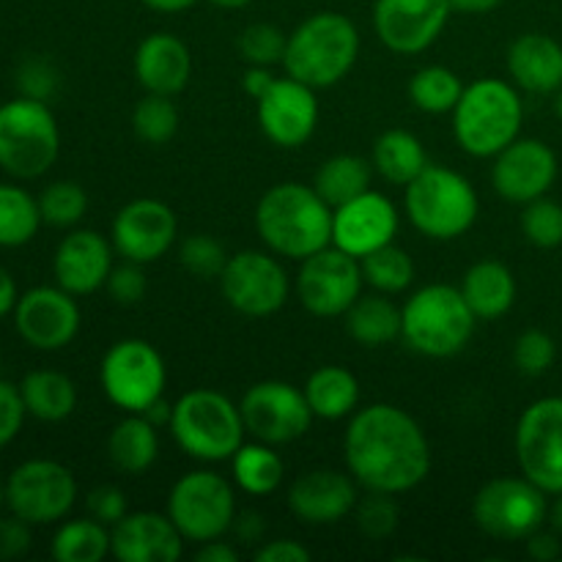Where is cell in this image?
Instances as JSON below:
<instances>
[{"mask_svg": "<svg viewBox=\"0 0 562 562\" xmlns=\"http://www.w3.org/2000/svg\"><path fill=\"white\" fill-rule=\"evenodd\" d=\"M547 514V492L530 477H494L472 499L475 525L497 541H527Z\"/></svg>", "mask_w": 562, "mask_h": 562, "instance_id": "cell-11", "label": "cell"}, {"mask_svg": "<svg viewBox=\"0 0 562 562\" xmlns=\"http://www.w3.org/2000/svg\"><path fill=\"white\" fill-rule=\"evenodd\" d=\"M404 212L423 236L450 241L475 225L481 201L470 179L445 165H428L404 187Z\"/></svg>", "mask_w": 562, "mask_h": 562, "instance_id": "cell-7", "label": "cell"}, {"mask_svg": "<svg viewBox=\"0 0 562 562\" xmlns=\"http://www.w3.org/2000/svg\"><path fill=\"white\" fill-rule=\"evenodd\" d=\"M521 231H525L527 241H532L536 247H543V250L560 247L562 206L558 201H549L547 195L525 203V212H521Z\"/></svg>", "mask_w": 562, "mask_h": 562, "instance_id": "cell-42", "label": "cell"}, {"mask_svg": "<svg viewBox=\"0 0 562 562\" xmlns=\"http://www.w3.org/2000/svg\"><path fill=\"white\" fill-rule=\"evenodd\" d=\"M525 108L510 82L483 77L464 86L453 110V132L459 146L472 157H497L519 137Z\"/></svg>", "mask_w": 562, "mask_h": 562, "instance_id": "cell-5", "label": "cell"}, {"mask_svg": "<svg viewBox=\"0 0 562 562\" xmlns=\"http://www.w3.org/2000/svg\"><path fill=\"white\" fill-rule=\"evenodd\" d=\"M110 549H113L110 527L93 516L64 521L49 543V552L58 562H102Z\"/></svg>", "mask_w": 562, "mask_h": 562, "instance_id": "cell-35", "label": "cell"}, {"mask_svg": "<svg viewBox=\"0 0 562 562\" xmlns=\"http://www.w3.org/2000/svg\"><path fill=\"white\" fill-rule=\"evenodd\" d=\"M22 77L36 80V82H25V97H33V99H47V93L53 91L55 86V75L44 64H27L25 69H22Z\"/></svg>", "mask_w": 562, "mask_h": 562, "instance_id": "cell-52", "label": "cell"}, {"mask_svg": "<svg viewBox=\"0 0 562 562\" xmlns=\"http://www.w3.org/2000/svg\"><path fill=\"white\" fill-rule=\"evenodd\" d=\"M461 294L477 318L492 322L514 307L516 278L503 261H477L467 269Z\"/></svg>", "mask_w": 562, "mask_h": 562, "instance_id": "cell-28", "label": "cell"}, {"mask_svg": "<svg viewBox=\"0 0 562 562\" xmlns=\"http://www.w3.org/2000/svg\"><path fill=\"white\" fill-rule=\"evenodd\" d=\"M558 179V154L536 137H516L497 154L492 184L510 203H530L552 190Z\"/></svg>", "mask_w": 562, "mask_h": 562, "instance_id": "cell-21", "label": "cell"}, {"mask_svg": "<svg viewBox=\"0 0 562 562\" xmlns=\"http://www.w3.org/2000/svg\"><path fill=\"white\" fill-rule=\"evenodd\" d=\"M247 434L258 442L289 445L311 431L313 409L305 390L280 379L252 384L239 404Z\"/></svg>", "mask_w": 562, "mask_h": 562, "instance_id": "cell-14", "label": "cell"}, {"mask_svg": "<svg viewBox=\"0 0 562 562\" xmlns=\"http://www.w3.org/2000/svg\"><path fill=\"white\" fill-rule=\"evenodd\" d=\"M16 300H20V294H16L14 278H11L9 269L0 267V318H5L9 313H14Z\"/></svg>", "mask_w": 562, "mask_h": 562, "instance_id": "cell-56", "label": "cell"}, {"mask_svg": "<svg viewBox=\"0 0 562 562\" xmlns=\"http://www.w3.org/2000/svg\"><path fill=\"white\" fill-rule=\"evenodd\" d=\"M88 195L77 181H53L38 195V212L47 225L55 228H71L86 217Z\"/></svg>", "mask_w": 562, "mask_h": 562, "instance_id": "cell-41", "label": "cell"}, {"mask_svg": "<svg viewBox=\"0 0 562 562\" xmlns=\"http://www.w3.org/2000/svg\"><path fill=\"white\" fill-rule=\"evenodd\" d=\"M20 395L27 415L42 423H60L77 409V387L60 371H31L20 382Z\"/></svg>", "mask_w": 562, "mask_h": 562, "instance_id": "cell-33", "label": "cell"}, {"mask_svg": "<svg viewBox=\"0 0 562 562\" xmlns=\"http://www.w3.org/2000/svg\"><path fill=\"white\" fill-rule=\"evenodd\" d=\"M5 505V483H0V508Z\"/></svg>", "mask_w": 562, "mask_h": 562, "instance_id": "cell-63", "label": "cell"}, {"mask_svg": "<svg viewBox=\"0 0 562 562\" xmlns=\"http://www.w3.org/2000/svg\"><path fill=\"white\" fill-rule=\"evenodd\" d=\"M450 14V0H376L373 27L387 49L417 55L442 36Z\"/></svg>", "mask_w": 562, "mask_h": 562, "instance_id": "cell-19", "label": "cell"}, {"mask_svg": "<svg viewBox=\"0 0 562 562\" xmlns=\"http://www.w3.org/2000/svg\"><path fill=\"white\" fill-rule=\"evenodd\" d=\"M220 291L241 316H274L289 300V274L283 263L269 252L241 250L225 263L220 274Z\"/></svg>", "mask_w": 562, "mask_h": 562, "instance_id": "cell-16", "label": "cell"}, {"mask_svg": "<svg viewBox=\"0 0 562 562\" xmlns=\"http://www.w3.org/2000/svg\"><path fill=\"white\" fill-rule=\"evenodd\" d=\"M351 477L368 492L406 494L431 472V445L420 423L393 404H371L351 415L344 437Z\"/></svg>", "mask_w": 562, "mask_h": 562, "instance_id": "cell-1", "label": "cell"}, {"mask_svg": "<svg viewBox=\"0 0 562 562\" xmlns=\"http://www.w3.org/2000/svg\"><path fill=\"white\" fill-rule=\"evenodd\" d=\"M514 448L521 475L547 494L562 492V398H541L521 412Z\"/></svg>", "mask_w": 562, "mask_h": 562, "instance_id": "cell-15", "label": "cell"}, {"mask_svg": "<svg viewBox=\"0 0 562 562\" xmlns=\"http://www.w3.org/2000/svg\"><path fill=\"white\" fill-rule=\"evenodd\" d=\"M132 130L148 146H165L179 132V110L173 97L162 93H146L132 110Z\"/></svg>", "mask_w": 562, "mask_h": 562, "instance_id": "cell-40", "label": "cell"}, {"mask_svg": "<svg viewBox=\"0 0 562 562\" xmlns=\"http://www.w3.org/2000/svg\"><path fill=\"white\" fill-rule=\"evenodd\" d=\"M77 481L69 467L53 459H31L5 481V505L27 525H55L75 508Z\"/></svg>", "mask_w": 562, "mask_h": 562, "instance_id": "cell-12", "label": "cell"}, {"mask_svg": "<svg viewBox=\"0 0 562 562\" xmlns=\"http://www.w3.org/2000/svg\"><path fill=\"white\" fill-rule=\"evenodd\" d=\"M527 552H530L532 560L538 562H552L560 558V541L558 536H552V532H532L530 538H527Z\"/></svg>", "mask_w": 562, "mask_h": 562, "instance_id": "cell-53", "label": "cell"}, {"mask_svg": "<svg viewBox=\"0 0 562 562\" xmlns=\"http://www.w3.org/2000/svg\"><path fill=\"white\" fill-rule=\"evenodd\" d=\"M179 236V220L168 203L157 198H137L121 206L113 220V250L124 261L154 263L168 256Z\"/></svg>", "mask_w": 562, "mask_h": 562, "instance_id": "cell-18", "label": "cell"}, {"mask_svg": "<svg viewBox=\"0 0 562 562\" xmlns=\"http://www.w3.org/2000/svg\"><path fill=\"white\" fill-rule=\"evenodd\" d=\"M234 467V483L250 497H269L283 486L285 464L278 453L274 445L267 442H250L241 445L231 459Z\"/></svg>", "mask_w": 562, "mask_h": 562, "instance_id": "cell-34", "label": "cell"}, {"mask_svg": "<svg viewBox=\"0 0 562 562\" xmlns=\"http://www.w3.org/2000/svg\"><path fill=\"white\" fill-rule=\"evenodd\" d=\"M99 382L110 404L126 415H143L154 401L162 398L168 368L148 340L124 338L102 357Z\"/></svg>", "mask_w": 562, "mask_h": 562, "instance_id": "cell-10", "label": "cell"}, {"mask_svg": "<svg viewBox=\"0 0 562 562\" xmlns=\"http://www.w3.org/2000/svg\"><path fill=\"white\" fill-rule=\"evenodd\" d=\"M373 162L357 157V154H338V157L327 159L322 168L316 170V187L318 195L329 203L333 209L344 206L351 198L362 195V192L371 190V168Z\"/></svg>", "mask_w": 562, "mask_h": 562, "instance_id": "cell-36", "label": "cell"}, {"mask_svg": "<svg viewBox=\"0 0 562 562\" xmlns=\"http://www.w3.org/2000/svg\"><path fill=\"white\" fill-rule=\"evenodd\" d=\"M236 530H239V538L241 541H247V543H256L258 538H261V532H263V521H261V516H256V514H245V516H236Z\"/></svg>", "mask_w": 562, "mask_h": 562, "instance_id": "cell-57", "label": "cell"}, {"mask_svg": "<svg viewBox=\"0 0 562 562\" xmlns=\"http://www.w3.org/2000/svg\"><path fill=\"white\" fill-rule=\"evenodd\" d=\"M552 525H554V530L562 536V492L558 494V503H554V508H552Z\"/></svg>", "mask_w": 562, "mask_h": 562, "instance_id": "cell-62", "label": "cell"}, {"mask_svg": "<svg viewBox=\"0 0 562 562\" xmlns=\"http://www.w3.org/2000/svg\"><path fill=\"white\" fill-rule=\"evenodd\" d=\"M373 170L390 184L406 187L428 168V154L420 137L406 130H387L373 143Z\"/></svg>", "mask_w": 562, "mask_h": 562, "instance_id": "cell-32", "label": "cell"}, {"mask_svg": "<svg viewBox=\"0 0 562 562\" xmlns=\"http://www.w3.org/2000/svg\"><path fill=\"white\" fill-rule=\"evenodd\" d=\"M165 514L184 541L206 543L223 538L236 521L234 486L212 470L187 472L170 488Z\"/></svg>", "mask_w": 562, "mask_h": 562, "instance_id": "cell-9", "label": "cell"}, {"mask_svg": "<svg viewBox=\"0 0 562 562\" xmlns=\"http://www.w3.org/2000/svg\"><path fill=\"white\" fill-rule=\"evenodd\" d=\"M209 3H214L217 9H245L252 0H209Z\"/></svg>", "mask_w": 562, "mask_h": 562, "instance_id": "cell-61", "label": "cell"}, {"mask_svg": "<svg viewBox=\"0 0 562 562\" xmlns=\"http://www.w3.org/2000/svg\"><path fill=\"white\" fill-rule=\"evenodd\" d=\"M108 291L115 300V305L121 307L137 305L148 291V280H146V272H143V263L124 261L121 267H113V272H110L108 278Z\"/></svg>", "mask_w": 562, "mask_h": 562, "instance_id": "cell-47", "label": "cell"}, {"mask_svg": "<svg viewBox=\"0 0 562 562\" xmlns=\"http://www.w3.org/2000/svg\"><path fill=\"white\" fill-rule=\"evenodd\" d=\"M170 434L190 459L220 464L245 445V420L228 395L217 390H190L173 404Z\"/></svg>", "mask_w": 562, "mask_h": 562, "instance_id": "cell-6", "label": "cell"}, {"mask_svg": "<svg viewBox=\"0 0 562 562\" xmlns=\"http://www.w3.org/2000/svg\"><path fill=\"white\" fill-rule=\"evenodd\" d=\"M140 3L154 11H162V14H179V11L192 9L198 0H140Z\"/></svg>", "mask_w": 562, "mask_h": 562, "instance_id": "cell-59", "label": "cell"}, {"mask_svg": "<svg viewBox=\"0 0 562 562\" xmlns=\"http://www.w3.org/2000/svg\"><path fill=\"white\" fill-rule=\"evenodd\" d=\"M311 549L305 543L294 541V538H280V541H269L258 547V562H311Z\"/></svg>", "mask_w": 562, "mask_h": 562, "instance_id": "cell-51", "label": "cell"}, {"mask_svg": "<svg viewBox=\"0 0 562 562\" xmlns=\"http://www.w3.org/2000/svg\"><path fill=\"white\" fill-rule=\"evenodd\" d=\"M108 456L115 470L143 475L159 456L157 426L146 415H126L108 437Z\"/></svg>", "mask_w": 562, "mask_h": 562, "instance_id": "cell-29", "label": "cell"}, {"mask_svg": "<svg viewBox=\"0 0 562 562\" xmlns=\"http://www.w3.org/2000/svg\"><path fill=\"white\" fill-rule=\"evenodd\" d=\"M558 115H560V121H562V91H560V97H558Z\"/></svg>", "mask_w": 562, "mask_h": 562, "instance_id": "cell-64", "label": "cell"}, {"mask_svg": "<svg viewBox=\"0 0 562 562\" xmlns=\"http://www.w3.org/2000/svg\"><path fill=\"white\" fill-rule=\"evenodd\" d=\"M409 99L417 110L431 115L453 113L459 104L461 93H464V82L448 66H426V69L415 71L409 80Z\"/></svg>", "mask_w": 562, "mask_h": 562, "instance_id": "cell-38", "label": "cell"}, {"mask_svg": "<svg viewBox=\"0 0 562 562\" xmlns=\"http://www.w3.org/2000/svg\"><path fill=\"white\" fill-rule=\"evenodd\" d=\"M289 508L302 525H338L357 508V481L338 470L305 472L291 483Z\"/></svg>", "mask_w": 562, "mask_h": 562, "instance_id": "cell-23", "label": "cell"}, {"mask_svg": "<svg viewBox=\"0 0 562 562\" xmlns=\"http://www.w3.org/2000/svg\"><path fill=\"white\" fill-rule=\"evenodd\" d=\"M362 278L379 294H401L415 283V261L409 252L398 245H384L371 256L360 258Z\"/></svg>", "mask_w": 562, "mask_h": 562, "instance_id": "cell-39", "label": "cell"}, {"mask_svg": "<svg viewBox=\"0 0 562 562\" xmlns=\"http://www.w3.org/2000/svg\"><path fill=\"white\" fill-rule=\"evenodd\" d=\"M285 42H289V36L278 25H272V22H252V25L241 31L239 53L250 66H274L283 64Z\"/></svg>", "mask_w": 562, "mask_h": 562, "instance_id": "cell-43", "label": "cell"}, {"mask_svg": "<svg viewBox=\"0 0 562 562\" xmlns=\"http://www.w3.org/2000/svg\"><path fill=\"white\" fill-rule=\"evenodd\" d=\"M38 198L16 184H0V247H22L42 225Z\"/></svg>", "mask_w": 562, "mask_h": 562, "instance_id": "cell-37", "label": "cell"}, {"mask_svg": "<svg viewBox=\"0 0 562 562\" xmlns=\"http://www.w3.org/2000/svg\"><path fill=\"white\" fill-rule=\"evenodd\" d=\"M305 398L318 420H344L360 404V382L340 366H322L307 376Z\"/></svg>", "mask_w": 562, "mask_h": 562, "instance_id": "cell-30", "label": "cell"}, {"mask_svg": "<svg viewBox=\"0 0 562 562\" xmlns=\"http://www.w3.org/2000/svg\"><path fill=\"white\" fill-rule=\"evenodd\" d=\"M14 327L31 349H66L80 333V307L75 294L55 285H36L16 300Z\"/></svg>", "mask_w": 562, "mask_h": 562, "instance_id": "cell-17", "label": "cell"}, {"mask_svg": "<svg viewBox=\"0 0 562 562\" xmlns=\"http://www.w3.org/2000/svg\"><path fill=\"white\" fill-rule=\"evenodd\" d=\"M195 560L198 562H236V549L231 547V543L214 538V541L201 543V549L195 552Z\"/></svg>", "mask_w": 562, "mask_h": 562, "instance_id": "cell-55", "label": "cell"}, {"mask_svg": "<svg viewBox=\"0 0 562 562\" xmlns=\"http://www.w3.org/2000/svg\"><path fill=\"white\" fill-rule=\"evenodd\" d=\"M477 316L461 289L448 283L423 285L401 307V338L423 357H453L467 349Z\"/></svg>", "mask_w": 562, "mask_h": 562, "instance_id": "cell-4", "label": "cell"}, {"mask_svg": "<svg viewBox=\"0 0 562 562\" xmlns=\"http://www.w3.org/2000/svg\"><path fill=\"white\" fill-rule=\"evenodd\" d=\"M360 31L338 11H318L289 33L283 55L285 75L311 88H333L355 69Z\"/></svg>", "mask_w": 562, "mask_h": 562, "instance_id": "cell-3", "label": "cell"}, {"mask_svg": "<svg viewBox=\"0 0 562 562\" xmlns=\"http://www.w3.org/2000/svg\"><path fill=\"white\" fill-rule=\"evenodd\" d=\"M179 258H181V267L201 280H212V278L220 280L225 263H228L225 247L206 234H195L190 236V239H184V245H181L179 250Z\"/></svg>", "mask_w": 562, "mask_h": 562, "instance_id": "cell-44", "label": "cell"}, {"mask_svg": "<svg viewBox=\"0 0 562 562\" xmlns=\"http://www.w3.org/2000/svg\"><path fill=\"white\" fill-rule=\"evenodd\" d=\"M258 124L274 146H305L318 126L316 88L289 75L278 77L272 88L258 99Z\"/></svg>", "mask_w": 562, "mask_h": 562, "instance_id": "cell-20", "label": "cell"}, {"mask_svg": "<svg viewBox=\"0 0 562 562\" xmlns=\"http://www.w3.org/2000/svg\"><path fill=\"white\" fill-rule=\"evenodd\" d=\"M558 357V346H554L552 335L543 329H527L516 338L514 346V366L519 368L525 376H541L554 366Z\"/></svg>", "mask_w": 562, "mask_h": 562, "instance_id": "cell-45", "label": "cell"}, {"mask_svg": "<svg viewBox=\"0 0 562 562\" xmlns=\"http://www.w3.org/2000/svg\"><path fill=\"white\" fill-rule=\"evenodd\" d=\"M135 75L146 93L176 97L192 77L190 47L173 33H151L137 44Z\"/></svg>", "mask_w": 562, "mask_h": 562, "instance_id": "cell-26", "label": "cell"}, {"mask_svg": "<svg viewBox=\"0 0 562 562\" xmlns=\"http://www.w3.org/2000/svg\"><path fill=\"white\" fill-rule=\"evenodd\" d=\"M110 554L121 562H176L184 554V536L176 530L168 514L157 510L126 514L119 525L110 527Z\"/></svg>", "mask_w": 562, "mask_h": 562, "instance_id": "cell-25", "label": "cell"}, {"mask_svg": "<svg viewBox=\"0 0 562 562\" xmlns=\"http://www.w3.org/2000/svg\"><path fill=\"white\" fill-rule=\"evenodd\" d=\"M256 231L274 256L305 261L333 245V206L318 195L316 187L283 181L258 201Z\"/></svg>", "mask_w": 562, "mask_h": 562, "instance_id": "cell-2", "label": "cell"}, {"mask_svg": "<svg viewBox=\"0 0 562 562\" xmlns=\"http://www.w3.org/2000/svg\"><path fill=\"white\" fill-rule=\"evenodd\" d=\"M346 333L366 349H382L401 338V307L390 294H360L346 311Z\"/></svg>", "mask_w": 562, "mask_h": 562, "instance_id": "cell-31", "label": "cell"}, {"mask_svg": "<svg viewBox=\"0 0 562 562\" xmlns=\"http://www.w3.org/2000/svg\"><path fill=\"white\" fill-rule=\"evenodd\" d=\"M113 241L97 231H71L53 258L55 283L75 296H86L108 285L113 272Z\"/></svg>", "mask_w": 562, "mask_h": 562, "instance_id": "cell-24", "label": "cell"}, {"mask_svg": "<svg viewBox=\"0 0 562 562\" xmlns=\"http://www.w3.org/2000/svg\"><path fill=\"white\" fill-rule=\"evenodd\" d=\"M31 527L25 519L11 514L0 519V560H14L31 549Z\"/></svg>", "mask_w": 562, "mask_h": 562, "instance_id": "cell-50", "label": "cell"}, {"mask_svg": "<svg viewBox=\"0 0 562 562\" xmlns=\"http://www.w3.org/2000/svg\"><path fill=\"white\" fill-rule=\"evenodd\" d=\"M398 209L382 192H362L333 209V245L355 258L371 256L398 234Z\"/></svg>", "mask_w": 562, "mask_h": 562, "instance_id": "cell-22", "label": "cell"}, {"mask_svg": "<svg viewBox=\"0 0 562 562\" xmlns=\"http://www.w3.org/2000/svg\"><path fill=\"white\" fill-rule=\"evenodd\" d=\"M508 71L516 86L530 93L560 91L562 47L547 33H525L510 44Z\"/></svg>", "mask_w": 562, "mask_h": 562, "instance_id": "cell-27", "label": "cell"}, {"mask_svg": "<svg viewBox=\"0 0 562 562\" xmlns=\"http://www.w3.org/2000/svg\"><path fill=\"white\" fill-rule=\"evenodd\" d=\"M499 5H503V0H450V9L459 11V14H488Z\"/></svg>", "mask_w": 562, "mask_h": 562, "instance_id": "cell-58", "label": "cell"}, {"mask_svg": "<svg viewBox=\"0 0 562 562\" xmlns=\"http://www.w3.org/2000/svg\"><path fill=\"white\" fill-rule=\"evenodd\" d=\"M60 154V130L44 99L0 104V168L14 179H38Z\"/></svg>", "mask_w": 562, "mask_h": 562, "instance_id": "cell-8", "label": "cell"}, {"mask_svg": "<svg viewBox=\"0 0 562 562\" xmlns=\"http://www.w3.org/2000/svg\"><path fill=\"white\" fill-rule=\"evenodd\" d=\"M357 527L362 530V536L373 538V541H384L387 536H393L398 527V505H395L393 494H368L357 505Z\"/></svg>", "mask_w": 562, "mask_h": 562, "instance_id": "cell-46", "label": "cell"}, {"mask_svg": "<svg viewBox=\"0 0 562 562\" xmlns=\"http://www.w3.org/2000/svg\"><path fill=\"white\" fill-rule=\"evenodd\" d=\"M143 415H146L148 420H151L157 428L159 426H170V415H173V406H168L162 398H159V401H154V404L148 406Z\"/></svg>", "mask_w": 562, "mask_h": 562, "instance_id": "cell-60", "label": "cell"}, {"mask_svg": "<svg viewBox=\"0 0 562 562\" xmlns=\"http://www.w3.org/2000/svg\"><path fill=\"white\" fill-rule=\"evenodd\" d=\"M27 409L20 395V384H11L0 379V448L14 442L16 434L22 431Z\"/></svg>", "mask_w": 562, "mask_h": 562, "instance_id": "cell-48", "label": "cell"}, {"mask_svg": "<svg viewBox=\"0 0 562 562\" xmlns=\"http://www.w3.org/2000/svg\"><path fill=\"white\" fill-rule=\"evenodd\" d=\"M360 258L349 256L340 247L329 245L302 261L296 274V294L302 307L318 318L346 316L362 294Z\"/></svg>", "mask_w": 562, "mask_h": 562, "instance_id": "cell-13", "label": "cell"}, {"mask_svg": "<svg viewBox=\"0 0 562 562\" xmlns=\"http://www.w3.org/2000/svg\"><path fill=\"white\" fill-rule=\"evenodd\" d=\"M86 505H88V516H93V519L102 521V525L108 527H115L126 514H130V508H126V497L119 486H97L86 497Z\"/></svg>", "mask_w": 562, "mask_h": 562, "instance_id": "cell-49", "label": "cell"}, {"mask_svg": "<svg viewBox=\"0 0 562 562\" xmlns=\"http://www.w3.org/2000/svg\"><path fill=\"white\" fill-rule=\"evenodd\" d=\"M274 80H278V77L272 75V69H269V66H250V69L245 71V80H241V86H245V91L258 102V99H261L263 93L272 88Z\"/></svg>", "mask_w": 562, "mask_h": 562, "instance_id": "cell-54", "label": "cell"}]
</instances>
